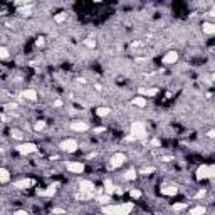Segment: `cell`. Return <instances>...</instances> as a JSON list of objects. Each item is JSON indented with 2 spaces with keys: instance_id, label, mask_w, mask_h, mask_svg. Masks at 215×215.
Returning a JSON list of instances; mask_svg holds the SVG:
<instances>
[{
  "instance_id": "cell-39",
  "label": "cell",
  "mask_w": 215,
  "mask_h": 215,
  "mask_svg": "<svg viewBox=\"0 0 215 215\" xmlns=\"http://www.w3.org/2000/svg\"><path fill=\"white\" fill-rule=\"evenodd\" d=\"M203 195H205V190H202V192H198V193H197V197H198V198L203 197Z\"/></svg>"
},
{
  "instance_id": "cell-2",
  "label": "cell",
  "mask_w": 215,
  "mask_h": 215,
  "mask_svg": "<svg viewBox=\"0 0 215 215\" xmlns=\"http://www.w3.org/2000/svg\"><path fill=\"white\" fill-rule=\"evenodd\" d=\"M131 136L138 139H145L146 138V126L141 121H135L131 124Z\"/></svg>"
},
{
  "instance_id": "cell-26",
  "label": "cell",
  "mask_w": 215,
  "mask_h": 215,
  "mask_svg": "<svg viewBox=\"0 0 215 215\" xmlns=\"http://www.w3.org/2000/svg\"><path fill=\"white\" fill-rule=\"evenodd\" d=\"M34 128H35V131H42V129L45 128V121H42V119H40V121H37V123H35V126H34Z\"/></svg>"
},
{
  "instance_id": "cell-41",
  "label": "cell",
  "mask_w": 215,
  "mask_h": 215,
  "mask_svg": "<svg viewBox=\"0 0 215 215\" xmlns=\"http://www.w3.org/2000/svg\"><path fill=\"white\" fill-rule=\"evenodd\" d=\"M0 153H2V148H0Z\"/></svg>"
},
{
  "instance_id": "cell-33",
  "label": "cell",
  "mask_w": 215,
  "mask_h": 215,
  "mask_svg": "<svg viewBox=\"0 0 215 215\" xmlns=\"http://www.w3.org/2000/svg\"><path fill=\"white\" fill-rule=\"evenodd\" d=\"M153 171H155V168H143L141 173H145V175H146V173H153Z\"/></svg>"
},
{
  "instance_id": "cell-5",
  "label": "cell",
  "mask_w": 215,
  "mask_h": 215,
  "mask_svg": "<svg viewBox=\"0 0 215 215\" xmlns=\"http://www.w3.org/2000/svg\"><path fill=\"white\" fill-rule=\"evenodd\" d=\"M124 161H126V155L124 153H114L109 160V165H111V168H119Z\"/></svg>"
},
{
  "instance_id": "cell-30",
  "label": "cell",
  "mask_w": 215,
  "mask_h": 215,
  "mask_svg": "<svg viewBox=\"0 0 215 215\" xmlns=\"http://www.w3.org/2000/svg\"><path fill=\"white\" fill-rule=\"evenodd\" d=\"M44 44H45V39H44V37H42V35L37 37V40H35V45H37V47H42Z\"/></svg>"
},
{
  "instance_id": "cell-20",
  "label": "cell",
  "mask_w": 215,
  "mask_h": 215,
  "mask_svg": "<svg viewBox=\"0 0 215 215\" xmlns=\"http://www.w3.org/2000/svg\"><path fill=\"white\" fill-rule=\"evenodd\" d=\"M109 113H111L109 108H98V111H96V114H98V116H108Z\"/></svg>"
},
{
  "instance_id": "cell-34",
  "label": "cell",
  "mask_w": 215,
  "mask_h": 215,
  "mask_svg": "<svg viewBox=\"0 0 215 215\" xmlns=\"http://www.w3.org/2000/svg\"><path fill=\"white\" fill-rule=\"evenodd\" d=\"M14 215H29V213H27L25 210H17V212H15Z\"/></svg>"
},
{
  "instance_id": "cell-27",
  "label": "cell",
  "mask_w": 215,
  "mask_h": 215,
  "mask_svg": "<svg viewBox=\"0 0 215 215\" xmlns=\"http://www.w3.org/2000/svg\"><path fill=\"white\" fill-rule=\"evenodd\" d=\"M129 195H131L133 198H139L141 197V192H139L138 188H133V190H129Z\"/></svg>"
},
{
  "instance_id": "cell-37",
  "label": "cell",
  "mask_w": 215,
  "mask_h": 215,
  "mask_svg": "<svg viewBox=\"0 0 215 215\" xmlns=\"http://www.w3.org/2000/svg\"><path fill=\"white\" fill-rule=\"evenodd\" d=\"M102 131H104V128H96V129H94V133H102Z\"/></svg>"
},
{
  "instance_id": "cell-9",
  "label": "cell",
  "mask_w": 215,
  "mask_h": 215,
  "mask_svg": "<svg viewBox=\"0 0 215 215\" xmlns=\"http://www.w3.org/2000/svg\"><path fill=\"white\" fill-rule=\"evenodd\" d=\"M67 170L72 171V173H82L84 165L81 163V161H71V163H67Z\"/></svg>"
},
{
  "instance_id": "cell-13",
  "label": "cell",
  "mask_w": 215,
  "mask_h": 215,
  "mask_svg": "<svg viewBox=\"0 0 215 215\" xmlns=\"http://www.w3.org/2000/svg\"><path fill=\"white\" fill-rule=\"evenodd\" d=\"M32 180H29V178H24V180H18V182H15V188H20V190H24V188H29L30 185H32Z\"/></svg>"
},
{
  "instance_id": "cell-18",
  "label": "cell",
  "mask_w": 215,
  "mask_h": 215,
  "mask_svg": "<svg viewBox=\"0 0 215 215\" xmlns=\"http://www.w3.org/2000/svg\"><path fill=\"white\" fill-rule=\"evenodd\" d=\"M133 104L139 106V108H145V106H146V99L141 98V96H139V98H135V99H133Z\"/></svg>"
},
{
  "instance_id": "cell-6",
  "label": "cell",
  "mask_w": 215,
  "mask_h": 215,
  "mask_svg": "<svg viewBox=\"0 0 215 215\" xmlns=\"http://www.w3.org/2000/svg\"><path fill=\"white\" fill-rule=\"evenodd\" d=\"M17 151L20 155H30V153H35L37 151V146L34 143H24V145L17 146Z\"/></svg>"
},
{
  "instance_id": "cell-29",
  "label": "cell",
  "mask_w": 215,
  "mask_h": 215,
  "mask_svg": "<svg viewBox=\"0 0 215 215\" xmlns=\"http://www.w3.org/2000/svg\"><path fill=\"white\" fill-rule=\"evenodd\" d=\"M30 7H22V8H18V14H22V15H30Z\"/></svg>"
},
{
  "instance_id": "cell-38",
  "label": "cell",
  "mask_w": 215,
  "mask_h": 215,
  "mask_svg": "<svg viewBox=\"0 0 215 215\" xmlns=\"http://www.w3.org/2000/svg\"><path fill=\"white\" fill-rule=\"evenodd\" d=\"M151 145H153V146H160V141H158V139H153V141H151Z\"/></svg>"
},
{
  "instance_id": "cell-35",
  "label": "cell",
  "mask_w": 215,
  "mask_h": 215,
  "mask_svg": "<svg viewBox=\"0 0 215 215\" xmlns=\"http://www.w3.org/2000/svg\"><path fill=\"white\" fill-rule=\"evenodd\" d=\"M207 136H208V138H213V136H215V131H213V129H210V131L207 133Z\"/></svg>"
},
{
  "instance_id": "cell-23",
  "label": "cell",
  "mask_w": 215,
  "mask_h": 215,
  "mask_svg": "<svg viewBox=\"0 0 215 215\" xmlns=\"http://www.w3.org/2000/svg\"><path fill=\"white\" fill-rule=\"evenodd\" d=\"M124 178L126 180H135L136 178V170H128L126 173H124Z\"/></svg>"
},
{
  "instance_id": "cell-7",
  "label": "cell",
  "mask_w": 215,
  "mask_h": 215,
  "mask_svg": "<svg viewBox=\"0 0 215 215\" xmlns=\"http://www.w3.org/2000/svg\"><path fill=\"white\" fill-rule=\"evenodd\" d=\"M79 190H81V193H88V195H91V193L94 192V183L89 182V180H82V182L79 183Z\"/></svg>"
},
{
  "instance_id": "cell-16",
  "label": "cell",
  "mask_w": 215,
  "mask_h": 215,
  "mask_svg": "<svg viewBox=\"0 0 215 215\" xmlns=\"http://www.w3.org/2000/svg\"><path fill=\"white\" fill-rule=\"evenodd\" d=\"M10 180V173L5 168H0V183H7Z\"/></svg>"
},
{
  "instance_id": "cell-12",
  "label": "cell",
  "mask_w": 215,
  "mask_h": 215,
  "mask_svg": "<svg viewBox=\"0 0 215 215\" xmlns=\"http://www.w3.org/2000/svg\"><path fill=\"white\" fill-rule=\"evenodd\" d=\"M160 192H161V195L171 197V195H176V193H178V188H176L175 185H166V186H161Z\"/></svg>"
},
{
  "instance_id": "cell-10",
  "label": "cell",
  "mask_w": 215,
  "mask_h": 215,
  "mask_svg": "<svg viewBox=\"0 0 215 215\" xmlns=\"http://www.w3.org/2000/svg\"><path fill=\"white\" fill-rule=\"evenodd\" d=\"M176 61H178V52H176V51L166 52V54H165V57H163V62H165V64H175Z\"/></svg>"
},
{
  "instance_id": "cell-22",
  "label": "cell",
  "mask_w": 215,
  "mask_h": 215,
  "mask_svg": "<svg viewBox=\"0 0 215 215\" xmlns=\"http://www.w3.org/2000/svg\"><path fill=\"white\" fill-rule=\"evenodd\" d=\"M98 200L101 202L102 205H109V202H111V197H109V195H99V197H98Z\"/></svg>"
},
{
  "instance_id": "cell-31",
  "label": "cell",
  "mask_w": 215,
  "mask_h": 215,
  "mask_svg": "<svg viewBox=\"0 0 215 215\" xmlns=\"http://www.w3.org/2000/svg\"><path fill=\"white\" fill-rule=\"evenodd\" d=\"M183 208H186V203H175L173 205V210H183Z\"/></svg>"
},
{
  "instance_id": "cell-11",
  "label": "cell",
  "mask_w": 215,
  "mask_h": 215,
  "mask_svg": "<svg viewBox=\"0 0 215 215\" xmlns=\"http://www.w3.org/2000/svg\"><path fill=\"white\" fill-rule=\"evenodd\" d=\"M57 186H59V183H54V185L47 186L45 190H37V193L42 195V197H52V195L55 193V190H57Z\"/></svg>"
},
{
  "instance_id": "cell-3",
  "label": "cell",
  "mask_w": 215,
  "mask_h": 215,
  "mask_svg": "<svg viewBox=\"0 0 215 215\" xmlns=\"http://www.w3.org/2000/svg\"><path fill=\"white\" fill-rule=\"evenodd\" d=\"M215 175V166L213 165H202L197 170V178L198 180H205V178H212Z\"/></svg>"
},
{
  "instance_id": "cell-4",
  "label": "cell",
  "mask_w": 215,
  "mask_h": 215,
  "mask_svg": "<svg viewBox=\"0 0 215 215\" xmlns=\"http://www.w3.org/2000/svg\"><path fill=\"white\" fill-rule=\"evenodd\" d=\"M59 148H61L62 151H66V153H74V151L77 149V141H76V139H72V138L64 139Z\"/></svg>"
},
{
  "instance_id": "cell-17",
  "label": "cell",
  "mask_w": 215,
  "mask_h": 215,
  "mask_svg": "<svg viewBox=\"0 0 215 215\" xmlns=\"http://www.w3.org/2000/svg\"><path fill=\"white\" fill-rule=\"evenodd\" d=\"M114 188H116V186H114L113 183H111V180H108V182L104 183V190H106V195H111V193L114 192Z\"/></svg>"
},
{
  "instance_id": "cell-40",
  "label": "cell",
  "mask_w": 215,
  "mask_h": 215,
  "mask_svg": "<svg viewBox=\"0 0 215 215\" xmlns=\"http://www.w3.org/2000/svg\"><path fill=\"white\" fill-rule=\"evenodd\" d=\"M64 215H71V213H64Z\"/></svg>"
},
{
  "instance_id": "cell-15",
  "label": "cell",
  "mask_w": 215,
  "mask_h": 215,
  "mask_svg": "<svg viewBox=\"0 0 215 215\" xmlns=\"http://www.w3.org/2000/svg\"><path fill=\"white\" fill-rule=\"evenodd\" d=\"M22 96H24L25 99H30V101H35V99H37L35 89H25V91L22 92Z\"/></svg>"
},
{
  "instance_id": "cell-19",
  "label": "cell",
  "mask_w": 215,
  "mask_h": 215,
  "mask_svg": "<svg viewBox=\"0 0 215 215\" xmlns=\"http://www.w3.org/2000/svg\"><path fill=\"white\" fill-rule=\"evenodd\" d=\"M205 207H195V208H192V210H190V213L192 215H205Z\"/></svg>"
},
{
  "instance_id": "cell-25",
  "label": "cell",
  "mask_w": 215,
  "mask_h": 215,
  "mask_svg": "<svg viewBox=\"0 0 215 215\" xmlns=\"http://www.w3.org/2000/svg\"><path fill=\"white\" fill-rule=\"evenodd\" d=\"M66 18H67V14H57V15L54 17V20H55L57 24H61V22H64Z\"/></svg>"
},
{
  "instance_id": "cell-32",
  "label": "cell",
  "mask_w": 215,
  "mask_h": 215,
  "mask_svg": "<svg viewBox=\"0 0 215 215\" xmlns=\"http://www.w3.org/2000/svg\"><path fill=\"white\" fill-rule=\"evenodd\" d=\"M84 44L88 45V47H94V45H96V40H92V39H86V40H84Z\"/></svg>"
},
{
  "instance_id": "cell-14",
  "label": "cell",
  "mask_w": 215,
  "mask_h": 215,
  "mask_svg": "<svg viewBox=\"0 0 215 215\" xmlns=\"http://www.w3.org/2000/svg\"><path fill=\"white\" fill-rule=\"evenodd\" d=\"M202 30H203L207 35H212V34H215V24H212V22H205L203 25H202Z\"/></svg>"
},
{
  "instance_id": "cell-8",
  "label": "cell",
  "mask_w": 215,
  "mask_h": 215,
  "mask_svg": "<svg viewBox=\"0 0 215 215\" xmlns=\"http://www.w3.org/2000/svg\"><path fill=\"white\" fill-rule=\"evenodd\" d=\"M71 129H74V131H88L89 124L86 121H72L71 123Z\"/></svg>"
},
{
  "instance_id": "cell-28",
  "label": "cell",
  "mask_w": 215,
  "mask_h": 215,
  "mask_svg": "<svg viewBox=\"0 0 215 215\" xmlns=\"http://www.w3.org/2000/svg\"><path fill=\"white\" fill-rule=\"evenodd\" d=\"M8 57V49L0 47V59H7Z\"/></svg>"
},
{
  "instance_id": "cell-36",
  "label": "cell",
  "mask_w": 215,
  "mask_h": 215,
  "mask_svg": "<svg viewBox=\"0 0 215 215\" xmlns=\"http://www.w3.org/2000/svg\"><path fill=\"white\" fill-rule=\"evenodd\" d=\"M54 106H57V108H59V106H62V101H61V99H55V101H54Z\"/></svg>"
},
{
  "instance_id": "cell-24",
  "label": "cell",
  "mask_w": 215,
  "mask_h": 215,
  "mask_svg": "<svg viewBox=\"0 0 215 215\" xmlns=\"http://www.w3.org/2000/svg\"><path fill=\"white\" fill-rule=\"evenodd\" d=\"M139 92H145V94H148V96H155L158 92V89L156 88H149V89H139Z\"/></svg>"
},
{
  "instance_id": "cell-1",
  "label": "cell",
  "mask_w": 215,
  "mask_h": 215,
  "mask_svg": "<svg viewBox=\"0 0 215 215\" xmlns=\"http://www.w3.org/2000/svg\"><path fill=\"white\" fill-rule=\"evenodd\" d=\"M133 210V203H119V205H104V215H129Z\"/></svg>"
},
{
  "instance_id": "cell-21",
  "label": "cell",
  "mask_w": 215,
  "mask_h": 215,
  "mask_svg": "<svg viewBox=\"0 0 215 215\" xmlns=\"http://www.w3.org/2000/svg\"><path fill=\"white\" fill-rule=\"evenodd\" d=\"M10 135H12V138H15V139H22L24 138V133L20 131V129H12Z\"/></svg>"
}]
</instances>
